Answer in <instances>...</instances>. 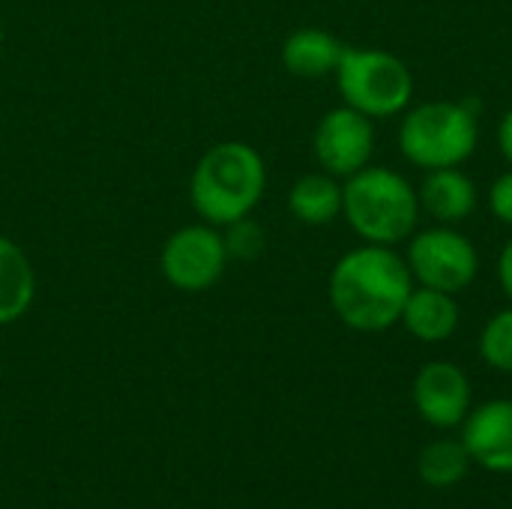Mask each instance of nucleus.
Wrapping results in <instances>:
<instances>
[{
	"mask_svg": "<svg viewBox=\"0 0 512 509\" xmlns=\"http://www.w3.org/2000/svg\"><path fill=\"white\" fill-rule=\"evenodd\" d=\"M408 261L393 246L366 243L345 252L330 273V306L342 324L360 333H384L414 291Z\"/></svg>",
	"mask_w": 512,
	"mask_h": 509,
	"instance_id": "f257e3e1",
	"label": "nucleus"
},
{
	"mask_svg": "<svg viewBox=\"0 0 512 509\" xmlns=\"http://www.w3.org/2000/svg\"><path fill=\"white\" fill-rule=\"evenodd\" d=\"M498 279H501L504 294L512 300V240L504 246V252L498 258Z\"/></svg>",
	"mask_w": 512,
	"mask_h": 509,
	"instance_id": "aec40b11",
	"label": "nucleus"
},
{
	"mask_svg": "<svg viewBox=\"0 0 512 509\" xmlns=\"http://www.w3.org/2000/svg\"><path fill=\"white\" fill-rule=\"evenodd\" d=\"M420 210L441 225H459L477 210V186L459 168H435L420 186Z\"/></svg>",
	"mask_w": 512,
	"mask_h": 509,
	"instance_id": "9b49d317",
	"label": "nucleus"
},
{
	"mask_svg": "<svg viewBox=\"0 0 512 509\" xmlns=\"http://www.w3.org/2000/svg\"><path fill=\"white\" fill-rule=\"evenodd\" d=\"M408 270L417 285L459 294L480 273L477 246L450 225H438L420 234H411L408 246Z\"/></svg>",
	"mask_w": 512,
	"mask_h": 509,
	"instance_id": "0eeeda50",
	"label": "nucleus"
},
{
	"mask_svg": "<svg viewBox=\"0 0 512 509\" xmlns=\"http://www.w3.org/2000/svg\"><path fill=\"white\" fill-rule=\"evenodd\" d=\"M342 54L345 45L321 27H300L282 42V66L297 78L336 75Z\"/></svg>",
	"mask_w": 512,
	"mask_h": 509,
	"instance_id": "ddd939ff",
	"label": "nucleus"
},
{
	"mask_svg": "<svg viewBox=\"0 0 512 509\" xmlns=\"http://www.w3.org/2000/svg\"><path fill=\"white\" fill-rule=\"evenodd\" d=\"M342 216L366 243L396 246L417 228L420 195L393 168L366 165L342 186Z\"/></svg>",
	"mask_w": 512,
	"mask_h": 509,
	"instance_id": "7ed1b4c3",
	"label": "nucleus"
},
{
	"mask_svg": "<svg viewBox=\"0 0 512 509\" xmlns=\"http://www.w3.org/2000/svg\"><path fill=\"white\" fill-rule=\"evenodd\" d=\"M414 405L435 429H453L471 411V381L456 363H429L414 378Z\"/></svg>",
	"mask_w": 512,
	"mask_h": 509,
	"instance_id": "1a4fd4ad",
	"label": "nucleus"
},
{
	"mask_svg": "<svg viewBox=\"0 0 512 509\" xmlns=\"http://www.w3.org/2000/svg\"><path fill=\"white\" fill-rule=\"evenodd\" d=\"M480 123L468 102L432 99L411 108L399 126V147L417 168H459L474 156Z\"/></svg>",
	"mask_w": 512,
	"mask_h": 509,
	"instance_id": "20e7f679",
	"label": "nucleus"
},
{
	"mask_svg": "<svg viewBox=\"0 0 512 509\" xmlns=\"http://www.w3.org/2000/svg\"><path fill=\"white\" fill-rule=\"evenodd\" d=\"M264 189V156L246 141H219L198 159L189 180V201L204 222L225 228L252 216Z\"/></svg>",
	"mask_w": 512,
	"mask_h": 509,
	"instance_id": "f03ea898",
	"label": "nucleus"
},
{
	"mask_svg": "<svg viewBox=\"0 0 512 509\" xmlns=\"http://www.w3.org/2000/svg\"><path fill=\"white\" fill-rule=\"evenodd\" d=\"M225 249H228V258H240V261H252L264 252V231L258 222H252L249 216L246 219H237L231 225H225Z\"/></svg>",
	"mask_w": 512,
	"mask_h": 509,
	"instance_id": "a211bd4d",
	"label": "nucleus"
},
{
	"mask_svg": "<svg viewBox=\"0 0 512 509\" xmlns=\"http://www.w3.org/2000/svg\"><path fill=\"white\" fill-rule=\"evenodd\" d=\"M399 321L420 342H429V345L444 342L459 327V303H456V294L414 285V291H411V297H408Z\"/></svg>",
	"mask_w": 512,
	"mask_h": 509,
	"instance_id": "f8f14e48",
	"label": "nucleus"
},
{
	"mask_svg": "<svg viewBox=\"0 0 512 509\" xmlns=\"http://www.w3.org/2000/svg\"><path fill=\"white\" fill-rule=\"evenodd\" d=\"M468 465H471V456L462 441H432L420 453L417 471L423 483H429L432 489H450L468 474Z\"/></svg>",
	"mask_w": 512,
	"mask_h": 509,
	"instance_id": "dca6fc26",
	"label": "nucleus"
},
{
	"mask_svg": "<svg viewBox=\"0 0 512 509\" xmlns=\"http://www.w3.org/2000/svg\"><path fill=\"white\" fill-rule=\"evenodd\" d=\"M36 300V270L24 249L0 234V327L21 321Z\"/></svg>",
	"mask_w": 512,
	"mask_h": 509,
	"instance_id": "4468645a",
	"label": "nucleus"
},
{
	"mask_svg": "<svg viewBox=\"0 0 512 509\" xmlns=\"http://www.w3.org/2000/svg\"><path fill=\"white\" fill-rule=\"evenodd\" d=\"M462 444L471 456V462L495 471L512 474V402L495 399L486 402L465 417Z\"/></svg>",
	"mask_w": 512,
	"mask_h": 509,
	"instance_id": "9d476101",
	"label": "nucleus"
},
{
	"mask_svg": "<svg viewBox=\"0 0 512 509\" xmlns=\"http://www.w3.org/2000/svg\"><path fill=\"white\" fill-rule=\"evenodd\" d=\"M480 357L498 372H512V306L492 315L489 324L483 327Z\"/></svg>",
	"mask_w": 512,
	"mask_h": 509,
	"instance_id": "f3484780",
	"label": "nucleus"
},
{
	"mask_svg": "<svg viewBox=\"0 0 512 509\" xmlns=\"http://www.w3.org/2000/svg\"><path fill=\"white\" fill-rule=\"evenodd\" d=\"M498 147H501L504 159L510 162L512 168V108L501 117V123H498Z\"/></svg>",
	"mask_w": 512,
	"mask_h": 509,
	"instance_id": "412c9836",
	"label": "nucleus"
},
{
	"mask_svg": "<svg viewBox=\"0 0 512 509\" xmlns=\"http://www.w3.org/2000/svg\"><path fill=\"white\" fill-rule=\"evenodd\" d=\"M228 267V249L222 228L195 222L177 228L159 252V270L165 282L183 294H201L213 288Z\"/></svg>",
	"mask_w": 512,
	"mask_h": 509,
	"instance_id": "423d86ee",
	"label": "nucleus"
},
{
	"mask_svg": "<svg viewBox=\"0 0 512 509\" xmlns=\"http://www.w3.org/2000/svg\"><path fill=\"white\" fill-rule=\"evenodd\" d=\"M312 150L321 171L333 177H351L372 165L375 153V126L372 117L360 114L351 105H339L327 111L312 135Z\"/></svg>",
	"mask_w": 512,
	"mask_h": 509,
	"instance_id": "6e6552de",
	"label": "nucleus"
},
{
	"mask_svg": "<svg viewBox=\"0 0 512 509\" xmlns=\"http://www.w3.org/2000/svg\"><path fill=\"white\" fill-rule=\"evenodd\" d=\"M489 204H492V213H495L504 225H512V171L501 174V177L492 183Z\"/></svg>",
	"mask_w": 512,
	"mask_h": 509,
	"instance_id": "6ab92c4d",
	"label": "nucleus"
},
{
	"mask_svg": "<svg viewBox=\"0 0 512 509\" xmlns=\"http://www.w3.org/2000/svg\"><path fill=\"white\" fill-rule=\"evenodd\" d=\"M0 51H3V24H0Z\"/></svg>",
	"mask_w": 512,
	"mask_h": 509,
	"instance_id": "4be33fe9",
	"label": "nucleus"
},
{
	"mask_svg": "<svg viewBox=\"0 0 512 509\" xmlns=\"http://www.w3.org/2000/svg\"><path fill=\"white\" fill-rule=\"evenodd\" d=\"M288 210L303 225L321 228L342 216V183L327 171H312L294 180L288 192Z\"/></svg>",
	"mask_w": 512,
	"mask_h": 509,
	"instance_id": "2eb2a0df",
	"label": "nucleus"
},
{
	"mask_svg": "<svg viewBox=\"0 0 512 509\" xmlns=\"http://www.w3.org/2000/svg\"><path fill=\"white\" fill-rule=\"evenodd\" d=\"M336 84L345 105L366 117H393L414 99L411 69L384 48H348L336 69Z\"/></svg>",
	"mask_w": 512,
	"mask_h": 509,
	"instance_id": "39448f33",
	"label": "nucleus"
}]
</instances>
